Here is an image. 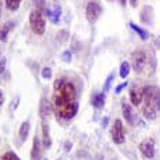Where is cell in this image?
Listing matches in <instances>:
<instances>
[{
	"label": "cell",
	"instance_id": "cell-28",
	"mask_svg": "<svg viewBox=\"0 0 160 160\" xmlns=\"http://www.w3.org/2000/svg\"><path fill=\"white\" fill-rule=\"evenodd\" d=\"M129 2H130V6H132V7L138 6V0H129Z\"/></svg>",
	"mask_w": 160,
	"mask_h": 160
},
{
	"label": "cell",
	"instance_id": "cell-10",
	"mask_svg": "<svg viewBox=\"0 0 160 160\" xmlns=\"http://www.w3.org/2000/svg\"><path fill=\"white\" fill-rule=\"evenodd\" d=\"M129 99H130V102H132L135 106L140 105V103L143 102V89L136 88V87L130 88V91H129Z\"/></svg>",
	"mask_w": 160,
	"mask_h": 160
},
{
	"label": "cell",
	"instance_id": "cell-3",
	"mask_svg": "<svg viewBox=\"0 0 160 160\" xmlns=\"http://www.w3.org/2000/svg\"><path fill=\"white\" fill-rule=\"evenodd\" d=\"M30 27H31V31L37 36H42L45 31V24H47V21H45V14L42 12H38V10L33 9L30 13Z\"/></svg>",
	"mask_w": 160,
	"mask_h": 160
},
{
	"label": "cell",
	"instance_id": "cell-8",
	"mask_svg": "<svg viewBox=\"0 0 160 160\" xmlns=\"http://www.w3.org/2000/svg\"><path fill=\"white\" fill-rule=\"evenodd\" d=\"M122 113H123V118L126 119V122L129 125H136V113L133 112L130 103H128L126 101H122Z\"/></svg>",
	"mask_w": 160,
	"mask_h": 160
},
{
	"label": "cell",
	"instance_id": "cell-27",
	"mask_svg": "<svg viewBox=\"0 0 160 160\" xmlns=\"http://www.w3.org/2000/svg\"><path fill=\"white\" fill-rule=\"evenodd\" d=\"M3 102H4V94H3V91L0 89V106L3 105Z\"/></svg>",
	"mask_w": 160,
	"mask_h": 160
},
{
	"label": "cell",
	"instance_id": "cell-6",
	"mask_svg": "<svg viewBox=\"0 0 160 160\" xmlns=\"http://www.w3.org/2000/svg\"><path fill=\"white\" fill-rule=\"evenodd\" d=\"M148 64V54L142 50H138L132 54V67L136 72H140L143 71V68Z\"/></svg>",
	"mask_w": 160,
	"mask_h": 160
},
{
	"label": "cell",
	"instance_id": "cell-29",
	"mask_svg": "<svg viewBox=\"0 0 160 160\" xmlns=\"http://www.w3.org/2000/svg\"><path fill=\"white\" fill-rule=\"evenodd\" d=\"M70 148H71V143H68V142H67V143H65V152H68V150H70Z\"/></svg>",
	"mask_w": 160,
	"mask_h": 160
},
{
	"label": "cell",
	"instance_id": "cell-13",
	"mask_svg": "<svg viewBox=\"0 0 160 160\" xmlns=\"http://www.w3.org/2000/svg\"><path fill=\"white\" fill-rule=\"evenodd\" d=\"M91 102H92V106L97 109L103 108V105H105V94H103V92H97V94H94L92 98H91Z\"/></svg>",
	"mask_w": 160,
	"mask_h": 160
},
{
	"label": "cell",
	"instance_id": "cell-17",
	"mask_svg": "<svg viewBox=\"0 0 160 160\" xmlns=\"http://www.w3.org/2000/svg\"><path fill=\"white\" fill-rule=\"evenodd\" d=\"M130 72V64L128 62V61H123V62L121 64V70H119V75H121L122 79H126L128 75H129Z\"/></svg>",
	"mask_w": 160,
	"mask_h": 160
},
{
	"label": "cell",
	"instance_id": "cell-19",
	"mask_svg": "<svg viewBox=\"0 0 160 160\" xmlns=\"http://www.w3.org/2000/svg\"><path fill=\"white\" fill-rule=\"evenodd\" d=\"M40 115H41L42 118H45V116L48 115V102H47L45 98H42L41 103H40Z\"/></svg>",
	"mask_w": 160,
	"mask_h": 160
},
{
	"label": "cell",
	"instance_id": "cell-20",
	"mask_svg": "<svg viewBox=\"0 0 160 160\" xmlns=\"http://www.w3.org/2000/svg\"><path fill=\"white\" fill-rule=\"evenodd\" d=\"M33 4H34V9L38 10V12L45 13V10H47V6H45V0H33Z\"/></svg>",
	"mask_w": 160,
	"mask_h": 160
},
{
	"label": "cell",
	"instance_id": "cell-9",
	"mask_svg": "<svg viewBox=\"0 0 160 160\" xmlns=\"http://www.w3.org/2000/svg\"><path fill=\"white\" fill-rule=\"evenodd\" d=\"M42 154V142L38 136H34L33 148H31V160H40Z\"/></svg>",
	"mask_w": 160,
	"mask_h": 160
},
{
	"label": "cell",
	"instance_id": "cell-4",
	"mask_svg": "<svg viewBox=\"0 0 160 160\" xmlns=\"http://www.w3.org/2000/svg\"><path fill=\"white\" fill-rule=\"evenodd\" d=\"M112 140L115 145H123L125 140H126V135H125V126L122 123L121 119H115L113 125H112Z\"/></svg>",
	"mask_w": 160,
	"mask_h": 160
},
{
	"label": "cell",
	"instance_id": "cell-22",
	"mask_svg": "<svg viewBox=\"0 0 160 160\" xmlns=\"http://www.w3.org/2000/svg\"><path fill=\"white\" fill-rule=\"evenodd\" d=\"M0 160H20V157H18L14 152H6L3 156L0 157Z\"/></svg>",
	"mask_w": 160,
	"mask_h": 160
},
{
	"label": "cell",
	"instance_id": "cell-30",
	"mask_svg": "<svg viewBox=\"0 0 160 160\" xmlns=\"http://www.w3.org/2000/svg\"><path fill=\"white\" fill-rule=\"evenodd\" d=\"M119 2H121L122 6H126V0H119Z\"/></svg>",
	"mask_w": 160,
	"mask_h": 160
},
{
	"label": "cell",
	"instance_id": "cell-15",
	"mask_svg": "<svg viewBox=\"0 0 160 160\" xmlns=\"http://www.w3.org/2000/svg\"><path fill=\"white\" fill-rule=\"evenodd\" d=\"M28 132H30V122L24 121L23 123H21L20 130H18V136H20V139L21 140H26V139H27Z\"/></svg>",
	"mask_w": 160,
	"mask_h": 160
},
{
	"label": "cell",
	"instance_id": "cell-24",
	"mask_svg": "<svg viewBox=\"0 0 160 160\" xmlns=\"http://www.w3.org/2000/svg\"><path fill=\"white\" fill-rule=\"evenodd\" d=\"M71 57H72V55H71V52H70V51H65L62 55H61V58H62V60L65 61V62H70V61H71Z\"/></svg>",
	"mask_w": 160,
	"mask_h": 160
},
{
	"label": "cell",
	"instance_id": "cell-25",
	"mask_svg": "<svg viewBox=\"0 0 160 160\" xmlns=\"http://www.w3.org/2000/svg\"><path fill=\"white\" fill-rule=\"evenodd\" d=\"M126 85H128V81L122 82V84H121V85H118V87H116L115 92H116V94H119V92H121V91H122V89H123V88H126Z\"/></svg>",
	"mask_w": 160,
	"mask_h": 160
},
{
	"label": "cell",
	"instance_id": "cell-26",
	"mask_svg": "<svg viewBox=\"0 0 160 160\" xmlns=\"http://www.w3.org/2000/svg\"><path fill=\"white\" fill-rule=\"evenodd\" d=\"M4 68H6V58H2V61H0V74L4 72Z\"/></svg>",
	"mask_w": 160,
	"mask_h": 160
},
{
	"label": "cell",
	"instance_id": "cell-2",
	"mask_svg": "<svg viewBox=\"0 0 160 160\" xmlns=\"http://www.w3.org/2000/svg\"><path fill=\"white\" fill-rule=\"evenodd\" d=\"M143 116L148 121H154L160 113V88L156 85H148L143 88Z\"/></svg>",
	"mask_w": 160,
	"mask_h": 160
},
{
	"label": "cell",
	"instance_id": "cell-18",
	"mask_svg": "<svg viewBox=\"0 0 160 160\" xmlns=\"http://www.w3.org/2000/svg\"><path fill=\"white\" fill-rule=\"evenodd\" d=\"M4 3H6V7L10 12H16V10H18V7H20L21 0H4Z\"/></svg>",
	"mask_w": 160,
	"mask_h": 160
},
{
	"label": "cell",
	"instance_id": "cell-32",
	"mask_svg": "<svg viewBox=\"0 0 160 160\" xmlns=\"http://www.w3.org/2000/svg\"><path fill=\"white\" fill-rule=\"evenodd\" d=\"M58 160H60V159H58Z\"/></svg>",
	"mask_w": 160,
	"mask_h": 160
},
{
	"label": "cell",
	"instance_id": "cell-14",
	"mask_svg": "<svg viewBox=\"0 0 160 160\" xmlns=\"http://www.w3.org/2000/svg\"><path fill=\"white\" fill-rule=\"evenodd\" d=\"M42 148H51V138H50V128L47 123H42Z\"/></svg>",
	"mask_w": 160,
	"mask_h": 160
},
{
	"label": "cell",
	"instance_id": "cell-12",
	"mask_svg": "<svg viewBox=\"0 0 160 160\" xmlns=\"http://www.w3.org/2000/svg\"><path fill=\"white\" fill-rule=\"evenodd\" d=\"M44 14L48 17V20L51 21V23L57 24L58 21H60V18H61V7L60 6H54V9H47Z\"/></svg>",
	"mask_w": 160,
	"mask_h": 160
},
{
	"label": "cell",
	"instance_id": "cell-21",
	"mask_svg": "<svg viewBox=\"0 0 160 160\" xmlns=\"http://www.w3.org/2000/svg\"><path fill=\"white\" fill-rule=\"evenodd\" d=\"M113 74H109L108 75V78H106V81H105V84H103V88H102V92L103 94H106L109 91V88H111V85H112V81H113Z\"/></svg>",
	"mask_w": 160,
	"mask_h": 160
},
{
	"label": "cell",
	"instance_id": "cell-23",
	"mask_svg": "<svg viewBox=\"0 0 160 160\" xmlns=\"http://www.w3.org/2000/svg\"><path fill=\"white\" fill-rule=\"evenodd\" d=\"M41 77L44 79L51 78V68H48V67H44V68L41 70Z\"/></svg>",
	"mask_w": 160,
	"mask_h": 160
},
{
	"label": "cell",
	"instance_id": "cell-1",
	"mask_svg": "<svg viewBox=\"0 0 160 160\" xmlns=\"http://www.w3.org/2000/svg\"><path fill=\"white\" fill-rule=\"evenodd\" d=\"M78 94L77 88L70 79L60 78L54 82V113L61 119L70 121L78 112Z\"/></svg>",
	"mask_w": 160,
	"mask_h": 160
},
{
	"label": "cell",
	"instance_id": "cell-31",
	"mask_svg": "<svg viewBox=\"0 0 160 160\" xmlns=\"http://www.w3.org/2000/svg\"><path fill=\"white\" fill-rule=\"evenodd\" d=\"M45 160H47V159H45Z\"/></svg>",
	"mask_w": 160,
	"mask_h": 160
},
{
	"label": "cell",
	"instance_id": "cell-11",
	"mask_svg": "<svg viewBox=\"0 0 160 160\" xmlns=\"http://www.w3.org/2000/svg\"><path fill=\"white\" fill-rule=\"evenodd\" d=\"M14 27H16V21H13V20H9L4 24L0 26V41H3V42L7 41L9 33L12 30H14Z\"/></svg>",
	"mask_w": 160,
	"mask_h": 160
},
{
	"label": "cell",
	"instance_id": "cell-7",
	"mask_svg": "<svg viewBox=\"0 0 160 160\" xmlns=\"http://www.w3.org/2000/svg\"><path fill=\"white\" fill-rule=\"evenodd\" d=\"M139 150L146 159H153L154 157V142L152 139H145L139 143Z\"/></svg>",
	"mask_w": 160,
	"mask_h": 160
},
{
	"label": "cell",
	"instance_id": "cell-16",
	"mask_svg": "<svg viewBox=\"0 0 160 160\" xmlns=\"http://www.w3.org/2000/svg\"><path fill=\"white\" fill-rule=\"evenodd\" d=\"M129 26H130V28H132L133 31H136V33L139 34V37H140L142 40H148V38H149V33H148L146 30H143L142 27H139V26H136L135 23H132V21L129 23Z\"/></svg>",
	"mask_w": 160,
	"mask_h": 160
},
{
	"label": "cell",
	"instance_id": "cell-5",
	"mask_svg": "<svg viewBox=\"0 0 160 160\" xmlns=\"http://www.w3.org/2000/svg\"><path fill=\"white\" fill-rule=\"evenodd\" d=\"M102 14V7L98 2H89L87 4V9H85V16H87V20L89 23H97L98 18Z\"/></svg>",
	"mask_w": 160,
	"mask_h": 160
}]
</instances>
